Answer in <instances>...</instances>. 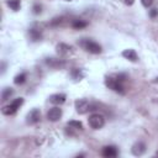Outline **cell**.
<instances>
[{
    "mask_svg": "<svg viewBox=\"0 0 158 158\" xmlns=\"http://www.w3.org/2000/svg\"><path fill=\"white\" fill-rule=\"evenodd\" d=\"M78 44L86 52L93 53V54H99L101 53V46L99 43H96L95 41L90 40V38H81L78 41Z\"/></svg>",
    "mask_w": 158,
    "mask_h": 158,
    "instance_id": "6da1fadb",
    "label": "cell"
},
{
    "mask_svg": "<svg viewBox=\"0 0 158 158\" xmlns=\"http://www.w3.org/2000/svg\"><path fill=\"white\" fill-rule=\"evenodd\" d=\"M22 104H23V98H17V99L12 100L9 105L4 106V107L1 109V112H2L4 115H14V114L22 106Z\"/></svg>",
    "mask_w": 158,
    "mask_h": 158,
    "instance_id": "7a4b0ae2",
    "label": "cell"
},
{
    "mask_svg": "<svg viewBox=\"0 0 158 158\" xmlns=\"http://www.w3.org/2000/svg\"><path fill=\"white\" fill-rule=\"evenodd\" d=\"M88 123L93 130H100L105 126V117L101 114H91L88 118Z\"/></svg>",
    "mask_w": 158,
    "mask_h": 158,
    "instance_id": "3957f363",
    "label": "cell"
},
{
    "mask_svg": "<svg viewBox=\"0 0 158 158\" xmlns=\"http://www.w3.org/2000/svg\"><path fill=\"white\" fill-rule=\"evenodd\" d=\"M105 85H106L109 89H112V90L116 91V93H120V94H123V93H125L122 81H120L117 78L106 77V78H105Z\"/></svg>",
    "mask_w": 158,
    "mask_h": 158,
    "instance_id": "277c9868",
    "label": "cell"
},
{
    "mask_svg": "<svg viewBox=\"0 0 158 158\" xmlns=\"http://www.w3.org/2000/svg\"><path fill=\"white\" fill-rule=\"evenodd\" d=\"M74 107H75V111H77L78 114H80V115H84V114H86L88 111L93 110L90 102H89L86 99H78V100H75Z\"/></svg>",
    "mask_w": 158,
    "mask_h": 158,
    "instance_id": "5b68a950",
    "label": "cell"
},
{
    "mask_svg": "<svg viewBox=\"0 0 158 158\" xmlns=\"http://www.w3.org/2000/svg\"><path fill=\"white\" fill-rule=\"evenodd\" d=\"M62 115H63L62 109H59L58 106H54V107H52V109L48 110V112H47V118H48L49 121H52V122H56V121L60 120Z\"/></svg>",
    "mask_w": 158,
    "mask_h": 158,
    "instance_id": "8992f818",
    "label": "cell"
},
{
    "mask_svg": "<svg viewBox=\"0 0 158 158\" xmlns=\"http://www.w3.org/2000/svg\"><path fill=\"white\" fill-rule=\"evenodd\" d=\"M40 120H41V111H40L38 109H32V110L27 114V116H26V122H27L28 125H35V123H37Z\"/></svg>",
    "mask_w": 158,
    "mask_h": 158,
    "instance_id": "52a82bcc",
    "label": "cell"
},
{
    "mask_svg": "<svg viewBox=\"0 0 158 158\" xmlns=\"http://www.w3.org/2000/svg\"><path fill=\"white\" fill-rule=\"evenodd\" d=\"M131 152H132V154L136 156V157L142 156V154L146 152V143L142 142V141H137L136 143H133V146H132V148H131Z\"/></svg>",
    "mask_w": 158,
    "mask_h": 158,
    "instance_id": "ba28073f",
    "label": "cell"
},
{
    "mask_svg": "<svg viewBox=\"0 0 158 158\" xmlns=\"http://www.w3.org/2000/svg\"><path fill=\"white\" fill-rule=\"evenodd\" d=\"M101 153L106 158H114V157H116L118 154V151H117V148L115 146H105L102 148V152Z\"/></svg>",
    "mask_w": 158,
    "mask_h": 158,
    "instance_id": "9c48e42d",
    "label": "cell"
},
{
    "mask_svg": "<svg viewBox=\"0 0 158 158\" xmlns=\"http://www.w3.org/2000/svg\"><path fill=\"white\" fill-rule=\"evenodd\" d=\"M122 57L126 58V59L130 60V62H137V60H138V56H137L136 51L132 49V48H127V49H125V51L122 52Z\"/></svg>",
    "mask_w": 158,
    "mask_h": 158,
    "instance_id": "30bf717a",
    "label": "cell"
},
{
    "mask_svg": "<svg viewBox=\"0 0 158 158\" xmlns=\"http://www.w3.org/2000/svg\"><path fill=\"white\" fill-rule=\"evenodd\" d=\"M67 96L65 94H62V93H58V94H52L49 96V102L54 104V105H62L64 101H65Z\"/></svg>",
    "mask_w": 158,
    "mask_h": 158,
    "instance_id": "8fae6325",
    "label": "cell"
},
{
    "mask_svg": "<svg viewBox=\"0 0 158 158\" xmlns=\"http://www.w3.org/2000/svg\"><path fill=\"white\" fill-rule=\"evenodd\" d=\"M72 46H69V44H65V43H59V44H57V53L59 54V56H67V54H69L70 52H72Z\"/></svg>",
    "mask_w": 158,
    "mask_h": 158,
    "instance_id": "7c38bea8",
    "label": "cell"
},
{
    "mask_svg": "<svg viewBox=\"0 0 158 158\" xmlns=\"http://www.w3.org/2000/svg\"><path fill=\"white\" fill-rule=\"evenodd\" d=\"M28 36H30V38L33 42H37V41H41L42 40V33L37 28H30L28 30Z\"/></svg>",
    "mask_w": 158,
    "mask_h": 158,
    "instance_id": "4fadbf2b",
    "label": "cell"
},
{
    "mask_svg": "<svg viewBox=\"0 0 158 158\" xmlns=\"http://www.w3.org/2000/svg\"><path fill=\"white\" fill-rule=\"evenodd\" d=\"M12 95H14V89H12V88H5V89H2V91H1V100H2V101H6V100H9Z\"/></svg>",
    "mask_w": 158,
    "mask_h": 158,
    "instance_id": "5bb4252c",
    "label": "cell"
},
{
    "mask_svg": "<svg viewBox=\"0 0 158 158\" xmlns=\"http://www.w3.org/2000/svg\"><path fill=\"white\" fill-rule=\"evenodd\" d=\"M6 4H7V6H9L11 10H14V11H19L20 7H21L20 0H7Z\"/></svg>",
    "mask_w": 158,
    "mask_h": 158,
    "instance_id": "9a60e30c",
    "label": "cell"
},
{
    "mask_svg": "<svg viewBox=\"0 0 158 158\" xmlns=\"http://www.w3.org/2000/svg\"><path fill=\"white\" fill-rule=\"evenodd\" d=\"M86 25L88 23L85 21H83V20H73V22H72V27L75 28V30L84 28V27H86Z\"/></svg>",
    "mask_w": 158,
    "mask_h": 158,
    "instance_id": "2e32d148",
    "label": "cell"
},
{
    "mask_svg": "<svg viewBox=\"0 0 158 158\" xmlns=\"http://www.w3.org/2000/svg\"><path fill=\"white\" fill-rule=\"evenodd\" d=\"M46 63L49 67H52V68H58V67L62 65L60 60L59 59H56V58H46Z\"/></svg>",
    "mask_w": 158,
    "mask_h": 158,
    "instance_id": "e0dca14e",
    "label": "cell"
},
{
    "mask_svg": "<svg viewBox=\"0 0 158 158\" xmlns=\"http://www.w3.org/2000/svg\"><path fill=\"white\" fill-rule=\"evenodd\" d=\"M67 125L74 130H83V123L80 121H77V120H70V121H68Z\"/></svg>",
    "mask_w": 158,
    "mask_h": 158,
    "instance_id": "ac0fdd59",
    "label": "cell"
},
{
    "mask_svg": "<svg viewBox=\"0 0 158 158\" xmlns=\"http://www.w3.org/2000/svg\"><path fill=\"white\" fill-rule=\"evenodd\" d=\"M25 80H26V73H20V74H17V75L15 77L14 83H15L16 85H21V84L25 83Z\"/></svg>",
    "mask_w": 158,
    "mask_h": 158,
    "instance_id": "d6986e66",
    "label": "cell"
},
{
    "mask_svg": "<svg viewBox=\"0 0 158 158\" xmlns=\"http://www.w3.org/2000/svg\"><path fill=\"white\" fill-rule=\"evenodd\" d=\"M72 77L74 78V79H77V80H80L81 78H83V73H81V70L80 69H73L72 70Z\"/></svg>",
    "mask_w": 158,
    "mask_h": 158,
    "instance_id": "ffe728a7",
    "label": "cell"
},
{
    "mask_svg": "<svg viewBox=\"0 0 158 158\" xmlns=\"http://www.w3.org/2000/svg\"><path fill=\"white\" fill-rule=\"evenodd\" d=\"M32 10H33L32 12H33L35 15H40V14L42 12V6H41L40 4H35L33 7H32Z\"/></svg>",
    "mask_w": 158,
    "mask_h": 158,
    "instance_id": "44dd1931",
    "label": "cell"
},
{
    "mask_svg": "<svg viewBox=\"0 0 158 158\" xmlns=\"http://www.w3.org/2000/svg\"><path fill=\"white\" fill-rule=\"evenodd\" d=\"M153 1H154V0H141L142 5H143L144 7H151L152 4H153Z\"/></svg>",
    "mask_w": 158,
    "mask_h": 158,
    "instance_id": "7402d4cb",
    "label": "cell"
},
{
    "mask_svg": "<svg viewBox=\"0 0 158 158\" xmlns=\"http://www.w3.org/2000/svg\"><path fill=\"white\" fill-rule=\"evenodd\" d=\"M157 15H158V9H151V10H149V16H151L152 19H154Z\"/></svg>",
    "mask_w": 158,
    "mask_h": 158,
    "instance_id": "603a6c76",
    "label": "cell"
},
{
    "mask_svg": "<svg viewBox=\"0 0 158 158\" xmlns=\"http://www.w3.org/2000/svg\"><path fill=\"white\" fill-rule=\"evenodd\" d=\"M125 5H127V6H131V5H133V2H135V0H121Z\"/></svg>",
    "mask_w": 158,
    "mask_h": 158,
    "instance_id": "cb8c5ba5",
    "label": "cell"
},
{
    "mask_svg": "<svg viewBox=\"0 0 158 158\" xmlns=\"http://www.w3.org/2000/svg\"><path fill=\"white\" fill-rule=\"evenodd\" d=\"M67 1H72V0H67Z\"/></svg>",
    "mask_w": 158,
    "mask_h": 158,
    "instance_id": "d4e9b609",
    "label": "cell"
},
{
    "mask_svg": "<svg viewBox=\"0 0 158 158\" xmlns=\"http://www.w3.org/2000/svg\"><path fill=\"white\" fill-rule=\"evenodd\" d=\"M157 156H158V152H157Z\"/></svg>",
    "mask_w": 158,
    "mask_h": 158,
    "instance_id": "484cf974",
    "label": "cell"
}]
</instances>
